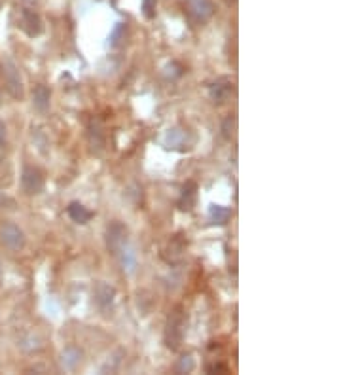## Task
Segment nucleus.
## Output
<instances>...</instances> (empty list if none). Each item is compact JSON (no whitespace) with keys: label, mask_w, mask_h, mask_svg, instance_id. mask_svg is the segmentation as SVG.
I'll use <instances>...</instances> for the list:
<instances>
[{"label":"nucleus","mask_w":341,"mask_h":375,"mask_svg":"<svg viewBox=\"0 0 341 375\" xmlns=\"http://www.w3.org/2000/svg\"><path fill=\"white\" fill-rule=\"evenodd\" d=\"M93 301L99 307V311L110 313L114 309V301H116V288L110 287L106 282H97L93 288Z\"/></svg>","instance_id":"nucleus-7"},{"label":"nucleus","mask_w":341,"mask_h":375,"mask_svg":"<svg viewBox=\"0 0 341 375\" xmlns=\"http://www.w3.org/2000/svg\"><path fill=\"white\" fill-rule=\"evenodd\" d=\"M0 102H2V91H0Z\"/></svg>","instance_id":"nucleus-23"},{"label":"nucleus","mask_w":341,"mask_h":375,"mask_svg":"<svg viewBox=\"0 0 341 375\" xmlns=\"http://www.w3.org/2000/svg\"><path fill=\"white\" fill-rule=\"evenodd\" d=\"M0 74H2V82H4L8 95L12 97L14 101H21L25 97V86H23L19 67L15 65L14 59L4 57L0 61Z\"/></svg>","instance_id":"nucleus-2"},{"label":"nucleus","mask_w":341,"mask_h":375,"mask_svg":"<svg viewBox=\"0 0 341 375\" xmlns=\"http://www.w3.org/2000/svg\"><path fill=\"white\" fill-rule=\"evenodd\" d=\"M49 104H51V91H49L48 86L44 83H38L36 88L33 89V106L38 112H48Z\"/></svg>","instance_id":"nucleus-12"},{"label":"nucleus","mask_w":341,"mask_h":375,"mask_svg":"<svg viewBox=\"0 0 341 375\" xmlns=\"http://www.w3.org/2000/svg\"><path fill=\"white\" fill-rule=\"evenodd\" d=\"M184 334H186V313L184 309L177 305L175 309H170L167 322H165V332H164V341L167 349L170 351H178L184 343Z\"/></svg>","instance_id":"nucleus-1"},{"label":"nucleus","mask_w":341,"mask_h":375,"mask_svg":"<svg viewBox=\"0 0 341 375\" xmlns=\"http://www.w3.org/2000/svg\"><path fill=\"white\" fill-rule=\"evenodd\" d=\"M198 203V184L196 182H186L180 191V198H178V209L180 211L190 212L193 211V207Z\"/></svg>","instance_id":"nucleus-11"},{"label":"nucleus","mask_w":341,"mask_h":375,"mask_svg":"<svg viewBox=\"0 0 341 375\" xmlns=\"http://www.w3.org/2000/svg\"><path fill=\"white\" fill-rule=\"evenodd\" d=\"M233 127H235V116H228L225 118V122L222 123V135H224L225 138H232Z\"/></svg>","instance_id":"nucleus-20"},{"label":"nucleus","mask_w":341,"mask_h":375,"mask_svg":"<svg viewBox=\"0 0 341 375\" xmlns=\"http://www.w3.org/2000/svg\"><path fill=\"white\" fill-rule=\"evenodd\" d=\"M0 275H2V266H0Z\"/></svg>","instance_id":"nucleus-24"},{"label":"nucleus","mask_w":341,"mask_h":375,"mask_svg":"<svg viewBox=\"0 0 341 375\" xmlns=\"http://www.w3.org/2000/svg\"><path fill=\"white\" fill-rule=\"evenodd\" d=\"M188 14L193 23L203 25L214 15V4L211 0H188Z\"/></svg>","instance_id":"nucleus-8"},{"label":"nucleus","mask_w":341,"mask_h":375,"mask_svg":"<svg viewBox=\"0 0 341 375\" xmlns=\"http://www.w3.org/2000/svg\"><path fill=\"white\" fill-rule=\"evenodd\" d=\"M230 369L222 362H214V364H209L207 366V374H228Z\"/></svg>","instance_id":"nucleus-21"},{"label":"nucleus","mask_w":341,"mask_h":375,"mask_svg":"<svg viewBox=\"0 0 341 375\" xmlns=\"http://www.w3.org/2000/svg\"><path fill=\"white\" fill-rule=\"evenodd\" d=\"M6 141H8L6 125H4V122H0V148H4V146H6Z\"/></svg>","instance_id":"nucleus-22"},{"label":"nucleus","mask_w":341,"mask_h":375,"mask_svg":"<svg viewBox=\"0 0 341 375\" xmlns=\"http://www.w3.org/2000/svg\"><path fill=\"white\" fill-rule=\"evenodd\" d=\"M67 214L68 218L76 222V224H88L89 220L93 218V212L89 211L86 205L78 203V201H72V203L68 205Z\"/></svg>","instance_id":"nucleus-14"},{"label":"nucleus","mask_w":341,"mask_h":375,"mask_svg":"<svg viewBox=\"0 0 341 375\" xmlns=\"http://www.w3.org/2000/svg\"><path fill=\"white\" fill-rule=\"evenodd\" d=\"M44 186H46L44 173L38 167L25 165L23 173H21V190L25 191L27 196H38V193L44 191Z\"/></svg>","instance_id":"nucleus-5"},{"label":"nucleus","mask_w":341,"mask_h":375,"mask_svg":"<svg viewBox=\"0 0 341 375\" xmlns=\"http://www.w3.org/2000/svg\"><path fill=\"white\" fill-rule=\"evenodd\" d=\"M193 144H196V135L186 127H173L165 135V146L169 150L186 152L190 150Z\"/></svg>","instance_id":"nucleus-6"},{"label":"nucleus","mask_w":341,"mask_h":375,"mask_svg":"<svg viewBox=\"0 0 341 375\" xmlns=\"http://www.w3.org/2000/svg\"><path fill=\"white\" fill-rule=\"evenodd\" d=\"M232 216H233L232 209L222 207V205H212L211 211H209V220H211L214 225H225L230 220H232Z\"/></svg>","instance_id":"nucleus-15"},{"label":"nucleus","mask_w":341,"mask_h":375,"mask_svg":"<svg viewBox=\"0 0 341 375\" xmlns=\"http://www.w3.org/2000/svg\"><path fill=\"white\" fill-rule=\"evenodd\" d=\"M233 93V82L228 78H220L209 88V97L214 104H222Z\"/></svg>","instance_id":"nucleus-10"},{"label":"nucleus","mask_w":341,"mask_h":375,"mask_svg":"<svg viewBox=\"0 0 341 375\" xmlns=\"http://www.w3.org/2000/svg\"><path fill=\"white\" fill-rule=\"evenodd\" d=\"M186 250V243L184 239L180 237V235H175V237L169 241V248L165 250V258L167 262H178V260L182 258V254Z\"/></svg>","instance_id":"nucleus-16"},{"label":"nucleus","mask_w":341,"mask_h":375,"mask_svg":"<svg viewBox=\"0 0 341 375\" xmlns=\"http://www.w3.org/2000/svg\"><path fill=\"white\" fill-rule=\"evenodd\" d=\"M193 369H196V358H193V355H184L182 358H178L177 366H175L177 374H191Z\"/></svg>","instance_id":"nucleus-18"},{"label":"nucleus","mask_w":341,"mask_h":375,"mask_svg":"<svg viewBox=\"0 0 341 375\" xmlns=\"http://www.w3.org/2000/svg\"><path fill=\"white\" fill-rule=\"evenodd\" d=\"M156 6H157V0H143V14H144V17L152 19V17L156 15Z\"/></svg>","instance_id":"nucleus-19"},{"label":"nucleus","mask_w":341,"mask_h":375,"mask_svg":"<svg viewBox=\"0 0 341 375\" xmlns=\"http://www.w3.org/2000/svg\"><path fill=\"white\" fill-rule=\"evenodd\" d=\"M127 237H129V232L122 222H118V220L110 222L106 225V248H109V253L118 258L123 248L129 245Z\"/></svg>","instance_id":"nucleus-4"},{"label":"nucleus","mask_w":341,"mask_h":375,"mask_svg":"<svg viewBox=\"0 0 341 375\" xmlns=\"http://www.w3.org/2000/svg\"><path fill=\"white\" fill-rule=\"evenodd\" d=\"M21 29H23V33L31 36V38H36V36H40L44 33V21L42 17L34 10L31 8H23L21 10Z\"/></svg>","instance_id":"nucleus-9"},{"label":"nucleus","mask_w":341,"mask_h":375,"mask_svg":"<svg viewBox=\"0 0 341 375\" xmlns=\"http://www.w3.org/2000/svg\"><path fill=\"white\" fill-rule=\"evenodd\" d=\"M0 243L6 246L8 250L19 253L27 245V237H25V232L17 224L4 222V224L0 225Z\"/></svg>","instance_id":"nucleus-3"},{"label":"nucleus","mask_w":341,"mask_h":375,"mask_svg":"<svg viewBox=\"0 0 341 375\" xmlns=\"http://www.w3.org/2000/svg\"><path fill=\"white\" fill-rule=\"evenodd\" d=\"M88 138L89 144H91V148L93 152H102L104 148V144H106V138H104V131H102V125L97 120H91L88 125Z\"/></svg>","instance_id":"nucleus-13"},{"label":"nucleus","mask_w":341,"mask_h":375,"mask_svg":"<svg viewBox=\"0 0 341 375\" xmlns=\"http://www.w3.org/2000/svg\"><path fill=\"white\" fill-rule=\"evenodd\" d=\"M61 362H63V366H65L67 369H74L76 366L82 362V351L76 347H67L65 351H63Z\"/></svg>","instance_id":"nucleus-17"}]
</instances>
